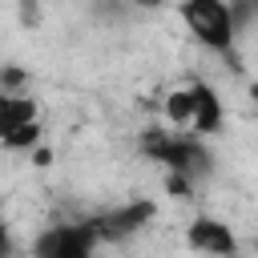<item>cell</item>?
Listing matches in <instances>:
<instances>
[{
	"instance_id": "cell-1",
	"label": "cell",
	"mask_w": 258,
	"mask_h": 258,
	"mask_svg": "<svg viewBox=\"0 0 258 258\" xmlns=\"http://www.w3.org/2000/svg\"><path fill=\"white\" fill-rule=\"evenodd\" d=\"M141 149H145V157L161 161L169 173H177L185 181L210 173V153L202 149L198 133H185V129H149L141 137Z\"/></svg>"
},
{
	"instance_id": "cell-2",
	"label": "cell",
	"mask_w": 258,
	"mask_h": 258,
	"mask_svg": "<svg viewBox=\"0 0 258 258\" xmlns=\"http://www.w3.org/2000/svg\"><path fill=\"white\" fill-rule=\"evenodd\" d=\"M165 121L185 133H214L222 125V101L206 81H189L165 97Z\"/></svg>"
},
{
	"instance_id": "cell-3",
	"label": "cell",
	"mask_w": 258,
	"mask_h": 258,
	"mask_svg": "<svg viewBox=\"0 0 258 258\" xmlns=\"http://www.w3.org/2000/svg\"><path fill=\"white\" fill-rule=\"evenodd\" d=\"M181 20L194 32L198 44L214 48V52H230L234 48V16H230V0H181Z\"/></svg>"
},
{
	"instance_id": "cell-4",
	"label": "cell",
	"mask_w": 258,
	"mask_h": 258,
	"mask_svg": "<svg viewBox=\"0 0 258 258\" xmlns=\"http://www.w3.org/2000/svg\"><path fill=\"white\" fill-rule=\"evenodd\" d=\"M40 141V117L36 101L20 93H0V145L4 149H32Z\"/></svg>"
},
{
	"instance_id": "cell-5",
	"label": "cell",
	"mask_w": 258,
	"mask_h": 258,
	"mask_svg": "<svg viewBox=\"0 0 258 258\" xmlns=\"http://www.w3.org/2000/svg\"><path fill=\"white\" fill-rule=\"evenodd\" d=\"M149 218H153V202H129L121 210H105V214L89 218V230L97 242H121V238L137 234Z\"/></svg>"
},
{
	"instance_id": "cell-6",
	"label": "cell",
	"mask_w": 258,
	"mask_h": 258,
	"mask_svg": "<svg viewBox=\"0 0 258 258\" xmlns=\"http://www.w3.org/2000/svg\"><path fill=\"white\" fill-rule=\"evenodd\" d=\"M93 246H97V238H93L89 222H81V226H48L32 242V250L40 258H85Z\"/></svg>"
},
{
	"instance_id": "cell-7",
	"label": "cell",
	"mask_w": 258,
	"mask_h": 258,
	"mask_svg": "<svg viewBox=\"0 0 258 258\" xmlns=\"http://www.w3.org/2000/svg\"><path fill=\"white\" fill-rule=\"evenodd\" d=\"M185 242H189L194 250H202V254H226V258L238 250L234 234H230L222 222H214V218H194V226L185 230Z\"/></svg>"
},
{
	"instance_id": "cell-8",
	"label": "cell",
	"mask_w": 258,
	"mask_h": 258,
	"mask_svg": "<svg viewBox=\"0 0 258 258\" xmlns=\"http://www.w3.org/2000/svg\"><path fill=\"white\" fill-rule=\"evenodd\" d=\"M24 89V73L20 69H0V93H20Z\"/></svg>"
},
{
	"instance_id": "cell-9",
	"label": "cell",
	"mask_w": 258,
	"mask_h": 258,
	"mask_svg": "<svg viewBox=\"0 0 258 258\" xmlns=\"http://www.w3.org/2000/svg\"><path fill=\"white\" fill-rule=\"evenodd\" d=\"M0 254H12V242H8V226L0 222Z\"/></svg>"
},
{
	"instance_id": "cell-10",
	"label": "cell",
	"mask_w": 258,
	"mask_h": 258,
	"mask_svg": "<svg viewBox=\"0 0 258 258\" xmlns=\"http://www.w3.org/2000/svg\"><path fill=\"white\" fill-rule=\"evenodd\" d=\"M129 4H137V8H157L161 0H129Z\"/></svg>"
}]
</instances>
